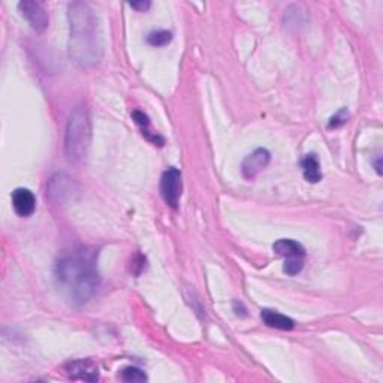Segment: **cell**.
<instances>
[{
	"instance_id": "cell-1",
	"label": "cell",
	"mask_w": 383,
	"mask_h": 383,
	"mask_svg": "<svg viewBox=\"0 0 383 383\" xmlns=\"http://www.w3.org/2000/svg\"><path fill=\"white\" fill-rule=\"evenodd\" d=\"M54 279L69 302L75 305L89 302L101 288L97 250L87 246L64 250L54 265Z\"/></svg>"
},
{
	"instance_id": "cell-2",
	"label": "cell",
	"mask_w": 383,
	"mask_h": 383,
	"mask_svg": "<svg viewBox=\"0 0 383 383\" xmlns=\"http://www.w3.org/2000/svg\"><path fill=\"white\" fill-rule=\"evenodd\" d=\"M71 25L69 57L81 68H93L104 57V35L99 17L89 4L72 2L68 8Z\"/></svg>"
},
{
	"instance_id": "cell-3",
	"label": "cell",
	"mask_w": 383,
	"mask_h": 383,
	"mask_svg": "<svg viewBox=\"0 0 383 383\" xmlns=\"http://www.w3.org/2000/svg\"><path fill=\"white\" fill-rule=\"evenodd\" d=\"M92 141V126L89 113L84 106H76L69 116L67 135H64V155L67 159L78 165L89 151Z\"/></svg>"
},
{
	"instance_id": "cell-4",
	"label": "cell",
	"mask_w": 383,
	"mask_h": 383,
	"mask_svg": "<svg viewBox=\"0 0 383 383\" xmlns=\"http://www.w3.org/2000/svg\"><path fill=\"white\" fill-rule=\"evenodd\" d=\"M272 250L277 256L284 258L283 271L288 276H297L302 271L305 258V249L302 244L295 242V239L281 238L272 244Z\"/></svg>"
},
{
	"instance_id": "cell-5",
	"label": "cell",
	"mask_w": 383,
	"mask_h": 383,
	"mask_svg": "<svg viewBox=\"0 0 383 383\" xmlns=\"http://www.w3.org/2000/svg\"><path fill=\"white\" fill-rule=\"evenodd\" d=\"M183 192L181 172L177 168H168L162 174L160 179V195L163 201L171 209H179L180 198Z\"/></svg>"
},
{
	"instance_id": "cell-6",
	"label": "cell",
	"mask_w": 383,
	"mask_h": 383,
	"mask_svg": "<svg viewBox=\"0 0 383 383\" xmlns=\"http://www.w3.org/2000/svg\"><path fill=\"white\" fill-rule=\"evenodd\" d=\"M18 9L21 14L27 20L30 27L34 29L38 34L46 32L50 25V17L47 9L43 8L41 2H35V0H25V2L18 4Z\"/></svg>"
},
{
	"instance_id": "cell-7",
	"label": "cell",
	"mask_w": 383,
	"mask_h": 383,
	"mask_svg": "<svg viewBox=\"0 0 383 383\" xmlns=\"http://www.w3.org/2000/svg\"><path fill=\"white\" fill-rule=\"evenodd\" d=\"M75 192V183L68 174L59 172L53 175L47 186V196L54 204H64L72 198Z\"/></svg>"
},
{
	"instance_id": "cell-8",
	"label": "cell",
	"mask_w": 383,
	"mask_h": 383,
	"mask_svg": "<svg viewBox=\"0 0 383 383\" xmlns=\"http://www.w3.org/2000/svg\"><path fill=\"white\" fill-rule=\"evenodd\" d=\"M63 375L71 380L96 382L99 379V370L92 359H75L64 364Z\"/></svg>"
},
{
	"instance_id": "cell-9",
	"label": "cell",
	"mask_w": 383,
	"mask_h": 383,
	"mask_svg": "<svg viewBox=\"0 0 383 383\" xmlns=\"http://www.w3.org/2000/svg\"><path fill=\"white\" fill-rule=\"evenodd\" d=\"M271 160V153L267 148H256L243 160L242 172L246 180H253L256 175L264 171Z\"/></svg>"
},
{
	"instance_id": "cell-10",
	"label": "cell",
	"mask_w": 383,
	"mask_h": 383,
	"mask_svg": "<svg viewBox=\"0 0 383 383\" xmlns=\"http://www.w3.org/2000/svg\"><path fill=\"white\" fill-rule=\"evenodd\" d=\"M11 200H13L14 211L20 217H29L36 210V196L26 188L15 189L11 195Z\"/></svg>"
},
{
	"instance_id": "cell-11",
	"label": "cell",
	"mask_w": 383,
	"mask_h": 383,
	"mask_svg": "<svg viewBox=\"0 0 383 383\" xmlns=\"http://www.w3.org/2000/svg\"><path fill=\"white\" fill-rule=\"evenodd\" d=\"M260 319L264 321L267 326L276 328V330H280V331H292L295 326V321L291 319V317L270 309L260 312Z\"/></svg>"
},
{
	"instance_id": "cell-12",
	"label": "cell",
	"mask_w": 383,
	"mask_h": 383,
	"mask_svg": "<svg viewBox=\"0 0 383 383\" xmlns=\"http://www.w3.org/2000/svg\"><path fill=\"white\" fill-rule=\"evenodd\" d=\"M304 179L309 183H319L322 180V169L316 155H307L301 160Z\"/></svg>"
},
{
	"instance_id": "cell-13",
	"label": "cell",
	"mask_w": 383,
	"mask_h": 383,
	"mask_svg": "<svg viewBox=\"0 0 383 383\" xmlns=\"http://www.w3.org/2000/svg\"><path fill=\"white\" fill-rule=\"evenodd\" d=\"M132 118L135 120V123L139 126L141 134L144 135L150 142H153V144H155V146H160V147L163 146V142H165V141H163V138L159 137L156 132H151V129H150V118L144 113L138 111V109H137V111L132 113Z\"/></svg>"
},
{
	"instance_id": "cell-14",
	"label": "cell",
	"mask_w": 383,
	"mask_h": 383,
	"mask_svg": "<svg viewBox=\"0 0 383 383\" xmlns=\"http://www.w3.org/2000/svg\"><path fill=\"white\" fill-rule=\"evenodd\" d=\"M120 377H122V380H125L127 383L147 382L146 373L138 367H126V368H123L122 373H120Z\"/></svg>"
},
{
	"instance_id": "cell-15",
	"label": "cell",
	"mask_w": 383,
	"mask_h": 383,
	"mask_svg": "<svg viewBox=\"0 0 383 383\" xmlns=\"http://www.w3.org/2000/svg\"><path fill=\"white\" fill-rule=\"evenodd\" d=\"M172 41V34L168 30H156L151 32L147 36V42L153 47H165Z\"/></svg>"
},
{
	"instance_id": "cell-16",
	"label": "cell",
	"mask_w": 383,
	"mask_h": 383,
	"mask_svg": "<svg viewBox=\"0 0 383 383\" xmlns=\"http://www.w3.org/2000/svg\"><path fill=\"white\" fill-rule=\"evenodd\" d=\"M347 120H349V111H347V108H342L340 111H338L335 116L331 117L330 125H328V127H330V129L342 127L343 125L347 123Z\"/></svg>"
},
{
	"instance_id": "cell-17",
	"label": "cell",
	"mask_w": 383,
	"mask_h": 383,
	"mask_svg": "<svg viewBox=\"0 0 383 383\" xmlns=\"http://www.w3.org/2000/svg\"><path fill=\"white\" fill-rule=\"evenodd\" d=\"M150 6H151L150 2H132L130 4V8L141 11V13H144V11H147Z\"/></svg>"
},
{
	"instance_id": "cell-18",
	"label": "cell",
	"mask_w": 383,
	"mask_h": 383,
	"mask_svg": "<svg viewBox=\"0 0 383 383\" xmlns=\"http://www.w3.org/2000/svg\"><path fill=\"white\" fill-rule=\"evenodd\" d=\"M239 307H242V310H243V312H242V314H243V316H246V313H244V312H246V309H244V305H243L242 302H239ZM234 309H235V313L238 314V313H239V312H238L239 309H238V304H237V302H234Z\"/></svg>"
}]
</instances>
